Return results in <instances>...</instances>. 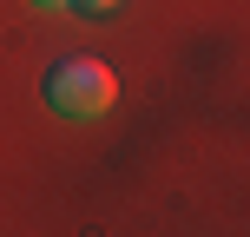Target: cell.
Returning <instances> with one entry per match:
<instances>
[{
    "instance_id": "3",
    "label": "cell",
    "mask_w": 250,
    "mask_h": 237,
    "mask_svg": "<svg viewBox=\"0 0 250 237\" xmlns=\"http://www.w3.org/2000/svg\"><path fill=\"white\" fill-rule=\"evenodd\" d=\"M33 7H73V0H33Z\"/></svg>"
},
{
    "instance_id": "1",
    "label": "cell",
    "mask_w": 250,
    "mask_h": 237,
    "mask_svg": "<svg viewBox=\"0 0 250 237\" xmlns=\"http://www.w3.org/2000/svg\"><path fill=\"white\" fill-rule=\"evenodd\" d=\"M46 99L66 119H105L119 106V73L105 60H66L46 73Z\"/></svg>"
},
{
    "instance_id": "2",
    "label": "cell",
    "mask_w": 250,
    "mask_h": 237,
    "mask_svg": "<svg viewBox=\"0 0 250 237\" xmlns=\"http://www.w3.org/2000/svg\"><path fill=\"white\" fill-rule=\"evenodd\" d=\"M73 7H79V13H86V20H105V13H112V7H119V0H73Z\"/></svg>"
}]
</instances>
